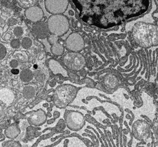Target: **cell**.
<instances>
[{
	"mask_svg": "<svg viewBox=\"0 0 158 147\" xmlns=\"http://www.w3.org/2000/svg\"><path fill=\"white\" fill-rule=\"evenodd\" d=\"M32 32L35 36L40 39L47 38L49 32L47 23L36 22L32 27Z\"/></svg>",
	"mask_w": 158,
	"mask_h": 147,
	"instance_id": "obj_11",
	"label": "cell"
},
{
	"mask_svg": "<svg viewBox=\"0 0 158 147\" xmlns=\"http://www.w3.org/2000/svg\"><path fill=\"white\" fill-rule=\"evenodd\" d=\"M11 73L13 75H18L19 73V70L18 69H16V68H13L11 69Z\"/></svg>",
	"mask_w": 158,
	"mask_h": 147,
	"instance_id": "obj_31",
	"label": "cell"
},
{
	"mask_svg": "<svg viewBox=\"0 0 158 147\" xmlns=\"http://www.w3.org/2000/svg\"><path fill=\"white\" fill-rule=\"evenodd\" d=\"M64 65L73 71H80L86 66V59L79 52H70L63 57Z\"/></svg>",
	"mask_w": 158,
	"mask_h": 147,
	"instance_id": "obj_5",
	"label": "cell"
},
{
	"mask_svg": "<svg viewBox=\"0 0 158 147\" xmlns=\"http://www.w3.org/2000/svg\"><path fill=\"white\" fill-rule=\"evenodd\" d=\"M48 66L53 74H61L63 77H68V72L58 61L52 59L50 60L48 62Z\"/></svg>",
	"mask_w": 158,
	"mask_h": 147,
	"instance_id": "obj_13",
	"label": "cell"
},
{
	"mask_svg": "<svg viewBox=\"0 0 158 147\" xmlns=\"http://www.w3.org/2000/svg\"><path fill=\"white\" fill-rule=\"evenodd\" d=\"M48 106V104H44V107H47Z\"/></svg>",
	"mask_w": 158,
	"mask_h": 147,
	"instance_id": "obj_35",
	"label": "cell"
},
{
	"mask_svg": "<svg viewBox=\"0 0 158 147\" xmlns=\"http://www.w3.org/2000/svg\"><path fill=\"white\" fill-rule=\"evenodd\" d=\"M46 10L52 15H61L66 11L69 5L68 0H45Z\"/></svg>",
	"mask_w": 158,
	"mask_h": 147,
	"instance_id": "obj_8",
	"label": "cell"
},
{
	"mask_svg": "<svg viewBox=\"0 0 158 147\" xmlns=\"http://www.w3.org/2000/svg\"><path fill=\"white\" fill-rule=\"evenodd\" d=\"M46 100L48 102H50V101H51V98H48V99H46Z\"/></svg>",
	"mask_w": 158,
	"mask_h": 147,
	"instance_id": "obj_33",
	"label": "cell"
},
{
	"mask_svg": "<svg viewBox=\"0 0 158 147\" xmlns=\"http://www.w3.org/2000/svg\"><path fill=\"white\" fill-rule=\"evenodd\" d=\"M66 47L70 52H80L85 48V41L82 36L77 33H72L66 38Z\"/></svg>",
	"mask_w": 158,
	"mask_h": 147,
	"instance_id": "obj_9",
	"label": "cell"
},
{
	"mask_svg": "<svg viewBox=\"0 0 158 147\" xmlns=\"http://www.w3.org/2000/svg\"><path fill=\"white\" fill-rule=\"evenodd\" d=\"M15 99V94L8 88H3L0 90V100L5 104L11 103Z\"/></svg>",
	"mask_w": 158,
	"mask_h": 147,
	"instance_id": "obj_14",
	"label": "cell"
},
{
	"mask_svg": "<svg viewBox=\"0 0 158 147\" xmlns=\"http://www.w3.org/2000/svg\"><path fill=\"white\" fill-rule=\"evenodd\" d=\"M10 67H11L12 68H16L18 65H19V63H18V61L17 60H12L11 61H10Z\"/></svg>",
	"mask_w": 158,
	"mask_h": 147,
	"instance_id": "obj_29",
	"label": "cell"
},
{
	"mask_svg": "<svg viewBox=\"0 0 158 147\" xmlns=\"http://www.w3.org/2000/svg\"><path fill=\"white\" fill-rule=\"evenodd\" d=\"M25 16L30 21L36 23L40 21L43 19L44 12L40 6L35 5L26 10Z\"/></svg>",
	"mask_w": 158,
	"mask_h": 147,
	"instance_id": "obj_10",
	"label": "cell"
},
{
	"mask_svg": "<svg viewBox=\"0 0 158 147\" xmlns=\"http://www.w3.org/2000/svg\"><path fill=\"white\" fill-rule=\"evenodd\" d=\"M20 133L19 128L16 125H11L5 130V135L11 139L16 138Z\"/></svg>",
	"mask_w": 158,
	"mask_h": 147,
	"instance_id": "obj_17",
	"label": "cell"
},
{
	"mask_svg": "<svg viewBox=\"0 0 158 147\" xmlns=\"http://www.w3.org/2000/svg\"><path fill=\"white\" fill-rule=\"evenodd\" d=\"M133 36L141 47L149 48L158 45V26L156 24L138 22L133 28Z\"/></svg>",
	"mask_w": 158,
	"mask_h": 147,
	"instance_id": "obj_2",
	"label": "cell"
},
{
	"mask_svg": "<svg viewBox=\"0 0 158 147\" xmlns=\"http://www.w3.org/2000/svg\"><path fill=\"white\" fill-rule=\"evenodd\" d=\"M7 55V50L5 46L0 43V60H3Z\"/></svg>",
	"mask_w": 158,
	"mask_h": 147,
	"instance_id": "obj_24",
	"label": "cell"
},
{
	"mask_svg": "<svg viewBox=\"0 0 158 147\" xmlns=\"http://www.w3.org/2000/svg\"><path fill=\"white\" fill-rule=\"evenodd\" d=\"M17 23H18L17 19H15V18H12V19H10L9 21H8L9 25H10V26H11V27L15 25V24H17Z\"/></svg>",
	"mask_w": 158,
	"mask_h": 147,
	"instance_id": "obj_30",
	"label": "cell"
},
{
	"mask_svg": "<svg viewBox=\"0 0 158 147\" xmlns=\"http://www.w3.org/2000/svg\"><path fill=\"white\" fill-rule=\"evenodd\" d=\"M21 44L24 49H29L31 47L33 44V41L30 38L24 37L22 39Z\"/></svg>",
	"mask_w": 158,
	"mask_h": 147,
	"instance_id": "obj_22",
	"label": "cell"
},
{
	"mask_svg": "<svg viewBox=\"0 0 158 147\" xmlns=\"http://www.w3.org/2000/svg\"><path fill=\"white\" fill-rule=\"evenodd\" d=\"M46 115L42 110H39L33 112L28 118L29 124L35 126H40L45 123L46 121Z\"/></svg>",
	"mask_w": 158,
	"mask_h": 147,
	"instance_id": "obj_12",
	"label": "cell"
},
{
	"mask_svg": "<svg viewBox=\"0 0 158 147\" xmlns=\"http://www.w3.org/2000/svg\"><path fill=\"white\" fill-rule=\"evenodd\" d=\"M65 121L67 127L71 130H81L85 123V118L83 114L75 111H70L66 114Z\"/></svg>",
	"mask_w": 158,
	"mask_h": 147,
	"instance_id": "obj_6",
	"label": "cell"
},
{
	"mask_svg": "<svg viewBox=\"0 0 158 147\" xmlns=\"http://www.w3.org/2000/svg\"><path fill=\"white\" fill-rule=\"evenodd\" d=\"M10 38H11V35H10V34H7V35H6L5 40H9Z\"/></svg>",
	"mask_w": 158,
	"mask_h": 147,
	"instance_id": "obj_32",
	"label": "cell"
},
{
	"mask_svg": "<svg viewBox=\"0 0 158 147\" xmlns=\"http://www.w3.org/2000/svg\"><path fill=\"white\" fill-rule=\"evenodd\" d=\"M13 33H14V35L16 37L19 38V37H21L23 35V30L21 27H16L13 30Z\"/></svg>",
	"mask_w": 158,
	"mask_h": 147,
	"instance_id": "obj_25",
	"label": "cell"
},
{
	"mask_svg": "<svg viewBox=\"0 0 158 147\" xmlns=\"http://www.w3.org/2000/svg\"><path fill=\"white\" fill-rule=\"evenodd\" d=\"M132 132L137 140L144 141L149 136L150 125L144 120H138L132 126Z\"/></svg>",
	"mask_w": 158,
	"mask_h": 147,
	"instance_id": "obj_7",
	"label": "cell"
},
{
	"mask_svg": "<svg viewBox=\"0 0 158 147\" xmlns=\"http://www.w3.org/2000/svg\"><path fill=\"white\" fill-rule=\"evenodd\" d=\"M16 2L21 7L27 9L35 6L39 2V0H16Z\"/></svg>",
	"mask_w": 158,
	"mask_h": 147,
	"instance_id": "obj_20",
	"label": "cell"
},
{
	"mask_svg": "<svg viewBox=\"0 0 158 147\" xmlns=\"http://www.w3.org/2000/svg\"><path fill=\"white\" fill-rule=\"evenodd\" d=\"M48 40L49 41V43L52 44L53 43H55V42H57L58 41V36H56V35H51L49 38H48Z\"/></svg>",
	"mask_w": 158,
	"mask_h": 147,
	"instance_id": "obj_28",
	"label": "cell"
},
{
	"mask_svg": "<svg viewBox=\"0 0 158 147\" xmlns=\"http://www.w3.org/2000/svg\"><path fill=\"white\" fill-rule=\"evenodd\" d=\"M51 52L54 55L61 56L64 52V48L61 43L57 41L52 44Z\"/></svg>",
	"mask_w": 158,
	"mask_h": 147,
	"instance_id": "obj_16",
	"label": "cell"
},
{
	"mask_svg": "<svg viewBox=\"0 0 158 147\" xmlns=\"http://www.w3.org/2000/svg\"><path fill=\"white\" fill-rule=\"evenodd\" d=\"M33 73L30 69H23L19 74L20 80L24 83H29L33 78Z\"/></svg>",
	"mask_w": 158,
	"mask_h": 147,
	"instance_id": "obj_15",
	"label": "cell"
},
{
	"mask_svg": "<svg viewBox=\"0 0 158 147\" xmlns=\"http://www.w3.org/2000/svg\"><path fill=\"white\" fill-rule=\"evenodd\" d=\"M104 83L108 88H114L118 84V80L114 75H107L104 79Z\"/></svg>",
	"mask_w": 158,
	"mask_h": 147,
	"instance_id": "obj_19",
	"label": "cell"
},
{
	"mask_svg": "<svg viewBox=\"0 0 158 147\" xmlns=\"http://www.w3.org/2000/svg\"><path fill=\"white\" fill-rule=\"evenodd\" d=\"M79 17L85 23L102 29L119 26L144 14L149 0H73Z\"/></svg>",
	"mask_w": 158,
	"mask_h": 147,
	"instance_id": "obj_1",
	"label": "cell"
},
{
	"mask_svg": "<svg viewBox=\"0 0 158 147\" xmlns=\"http://www.w3.org/2000/svg\"><path fill=\"white\" fill-rule=\"evenodd\" d=\"M3 146H6V147H19V146H21L20 143H19L18 142H16V141H14L6 142L5 143L3 144Z\"/></svg>",
	"mask_w": 158,
	"mask_h": 147,
	"instance_id": "obj_26",
	"label": "cell"
},
{
	"mask_svg": "<svg viewBox=\"0 0 158 147\" xmlns=\"http://www.w3.org/2000/svg\"><path fill=\"white\" fill-rule=\"evenodd\" d=\"M11 46L14 48V49H17L19 48L20 47L21 45V42L19 41V40L18 39H13L11 41Z\"/></svg>",
	"mask_w": 158,
	"mask_h": 147,
	"instance_id": "obj_27",
	"label": "cell"
},
{
	"mask_svg": "<svg viewBox=\"0 0 158 147\" xmlns=\"http://www.w3.org/2000/svg\"><path fill=\"white\" fill-rule=\"evenodd\" d=\"M14 57L16 58L20 62H25L28 60V57L26 53L23 51H16L14 53Z\"/></svg>",
	"mask_w": 158,
	"mask_h": 147,
	"instance_id": "obj_21",
	"label": "cell"
},
{
	"mask_svg": "<svg viewBox=\"0 0 158 147\" xmlns=\"http://www.w3.org/2000/svg\"><path fill=\"white\" fill-rule=\"evenodd\" d=\"M24 98L26 99H31L36 94L35 88L32 85H27L24 87L23 90Z\"/></svg>",
	"mask_w": 158,
	"mask_h": 147,
	"instance_id": "obj_18",
	"label": "cell"
},
{
	"mask_svg": "<svg viewBox=\"0 0 158 147\" xmlns=\"http://www.w3.org/2000/svg\"><path fill=\"white\" fill-rule=\"evenodd\" d=\"M49 32L58 36L66 34L69 29V23L68 18L64 15H52L47 21Z\"/></svg>",
	"mask_w": 158,
	"mask_h": 147,
	"instance_id": "obj_4",
	"label": "cell"
},
{
	"mask_svg": "<svg viewBox=\"0 0 158 147\" xmlns=\"http://www.w3.org/2000/svg\"><path fill=\"white\" fill-rule=\"evenodd\" d=\"M17 83H18L17 81H14V82H13V85H15H15L17 84Z\"/></svg>",
	"mask_w": 158,
	"mask_h": 147,
	"instance_id": "obj_34",
	"label": "cell"
},
{
	"mask_svg": "<svg viewBox=\"0 0 158 147\" xmlns=\"http://www.w3.org/2000/svg\"><path fill=\"white\" fill-rule=\"evenodd\" d=\"M33 75L36 80L38 82H43L45 80V75L44 73L40 70H35L33 72Z\"/></svg>",
	"mask_w": 158,
	"mask_h": 147,
	"instance_id": "obj_23",
	"label": "cell"
},
{
	"mask_svg": "<svg viewBox=\"0 0 158 147\" xmlns=\"http://www.w3.org/2000/svg\"><path fill=\"white\" fill-rule=\"evenodd\" d=\"M77 88L70 85H64L58 87L52 96V100L56 107L65 108L73 102L77 94Z\"/></svg>",
	"mask_w": 158,
	"mask_h": 147,
	"instance_id": "obj_3",
	"label": "cell"
}]
</instances>
